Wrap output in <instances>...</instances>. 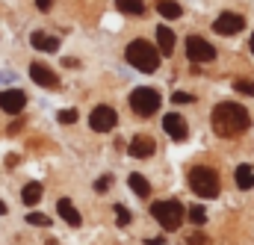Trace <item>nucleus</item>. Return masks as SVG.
<instances>
[{
	"instance_id": "obj_1",
	"label": "nucleus",
	"mask_w": 254,
	"mask_h": 245,
	"mask_svg": "<svg viewBox=\"0 0 254 245\" xmlns=\"http://www.w3.org/2000/svg\"><path fill=\"white\" fill-rule=\"evenodd\" d=\"M252 124L249 119V110L246 107H240V104H231V101H225V104H219L216 110H213V130L219 133V136H234V133H240V130H246Z\"/></svg>"
},
{
	"instance_id": "obj_2",
	"label": "nucleus",
	"mask_w": 254,
	"mask_h": 245,
	"mask_svg": "<svg viewBox=\"0 0 254 245\" xmlns=\"http://www.w3.org/2000/svg\"><path fill=\"white\" fill-rule=\"evenodd\" d=\"M125 57H127V62H130L136 71H142V74H154L157 65H160V54H157V48L148 45V42H142V39H136V42L127 45Z\"/></svg>"
},
{
	"instance_id": "obj_3",
	"label": "nucleus",
	"mask_w": 254,
	"mask_h": 245,
	"mask_svg": "<svg viewBox=\"0 0 254 245\" xmlns=\"http://www.w3.org/2000/svg\"><path fill=\"white\" fill-rule=\"evenodd\" d=\"M190 186L198 198H216L219 195V175L210 166H195L190 172Z\"/></svg>"
},
{
	"instance_id": "obj_4",
	"label": "nucleus",
	"mask_w": 254,
	"mask_h": 245,
	"mask_svg": "<svg viewBox=\"0 0 254 245\" xmlns=\"http://www.w3.org/2000/svg\"><path fill=\"white\" fill-rule=\"evenodd\" d=\"M151 216H154L166 231H178V228L184 225L187 210H184L181 201H157V204L151 207Z\"/></svg>"
},
{
	"instance_id": "obj_5",
	"label": "nucleus",
	"mask_w": 254,
	"mask_h": 245,
	"mask_svg": "<svg viewBox=\"0 0 254 245\" xmlns=\"http://www.w3.org/2000/svg\"><path fill=\"white\" fill-rule=\"evenodd\" d=\"M130 107H133V113H136V116L148 119V116H154V113L160 110V92H157V89L142 86V89H136V92L130 95Z\"/></svg>"
},
{
	"instance_id": "obj_6",
	"label": "nucleus",
	"mask_w": 254,
	"mask_h": 245,
	"mask_svg": "<svg viewBox=\"0 0 254 245\" xmlns=\"http://www.w3.org/2000/svg\"><path fill=\"white\" fill-rule=\"evenodd\" d=\"M119 122V116H116V110L113 107H107V104H101V107H95L92 110V116H89V127L92 130H98V133H110L113 127Z\"/></svg>"
},
{
	"instance_id": "obj_7",
	"label": "nucleus",
	"mask_w": 254,
	"mask_h": 245,
	"mask_svg": "<svg viewBox=\"0 0 254 245\" xmlns=\"http://www.w3.org/2000/svg\"><path fill=\"white\" fill-rule=\"evenodd\" d=\"M187 57L192 62H210L216 60V48L207 39H201V36H190L187 39Z\"/></svg>"
},
{
	"instance_id": "obj_8",
	"label": "nucleus",
	"mask_w": 254,
	"mask_h": 245,
	"mask_svg": "<svg viewBox=\"0 0 254 245\" xmlns=\"http://www.w3.org/2000/svg\"><path fill=\"white\" fill-rule=\"evenodd\" d=\"M246 27V18L240 15V12H222L216 21H213V30L219 33V36H234V33H240Z\"/></svg>"
},
{
	"instance_id": "obj_9",
	"label": "nucleus",
	"mask_w": 254,
	"mask_h": 245,
	"mask_svg": "<svg viewBox=\"0 0 254 245\" xmlns=\"http://www.w3.org/2000/svg\"><path fill=\"white\" fill-rule=\"evenodd\" d=\"M24 107H27V95H24L21 89H3V92H0V110H3V113L18 116Z\"/></svg>"
},
{
	"instance_id": "obj_10",
	"label": "nucleus",
	"mask_w": 254,
	"mask_h": 245,
	"mask_svg": "<svg viewBox=\"0 0 254 245\" xmlns=\"http://www.w3.org/2000/svg\"><path fill=\"white\" fill-rule=\"evenodd\" d=\"M163 130H166L172 139H178V142H184V139L190 136V127H187V122H184L181 113H169V116H163Z\"/></svg>"
},
{
	"instance_id": "obj_11",
	"label": "nucleus",
	"mask_w": 254,
	"mask_h": 245,
	"mask_svg": "<svg viewBox=\"0 0 254 245\" xmlns=\"http://www.w3.org/2000/svg\"><path fill=\"white\" fill-rule=\"evenodd\" d=\"M30 77H33V83H39V86H45V89H57V86H60L57 74H54L48 65H42V62H33V65H30Z\"/></svg>"
},
{
	"instance_id": "obj_12",
	"label": "nucleus",
	"mask_w": 254,
	"mask_h": 245,
	"mask_svg": "<svg viewBox=\"0 0 254 245\" xmlns=\"http://www.w3.org/2000/svg\"><path fill=\"white\" fill-rule=\"evenodd\" d=\"M157 151V145H154V139H148V136H133V142L127 145V154L133 157V160H145V157H151Z\"/></svg>"
},
{
	"instance_id": "obj_13",
	"label": "nucleus",
	"mask_w": 254,
	"mask_h": 245,
	"mask_svg": "<svg viewBox=\"0 0 254 245\" xmlns=\"http://www.w3.org/2000/svg\"><path fill=\"white\" fill-rule=\"evenodd\" d=\"M30 42H33L36 51H45V54H57V51H60V39H57V36H48V33H42V30H36V33L30 36Z\"/></svg>"
},
{
	"instance_id": "obj_14",
	"label": "nucleus",
	"mask_w": 254,
	"mask_h": 245,
	"mask_svg": "<svg viewBox=\"0 0 254 245\" xmlns=\"http://www.w3.org/2000/svg\"><path fill=\"white\" fill-rule=\"evenodd\" d=\"M172 51H175V33L160 24V27H157V54L172 57Z\"/></svg>"
},
{
	"instance_id": "obj_15",
	"label": "nucleus",
	"mask_w": 254,
	"mask_h": 245,
	"mask_svg": "<svg viewBox=\"0 0 254 245\" xmlns=\"http://www.w3.org/2000/svg\"><path fill=\"white\" fill-rule=\"evenodd\" d=\"M57 213L63 216L71 228H80V222H83V219H80V213L74 210V204H71L68 198H60V204H57Z\"/></svg>"
},
{
	"instance_id": "obj_16",
	"label": "nucleus",
	"mask_w": 254,
	"mask_h": 245,
	"mask_svg": "<svg viewBox=\"0 0 254 245\" xmlns=\"http://www.w3.org/2000/svg\"><path fill=\"white\" fill-rule=\"evenodd\" d=\"M237 186H240L243 192L254 189V166H249V163L237 166Z\"/></svg>"
},
{
	"instance_id": "obj_17",
	"label": "nucleus",
	"mask_w": 254,
	"mask_h": 245,
	"mask_svg": "<svg viewBox=\"0 0 254 245\" xmlns=\"http://www.w3.org/2000/svg\"><path fill=\"white\" fill-rule=\"evenodd\" d=\"M157 12H160V18H169V21H175V18L184 15L181 3H175V0H160V3H157Z\"/></svg>"
},
{
	"instance_id": "obj_18",
	"label": "nucleus",
	"mask_w": 254,
	"mask_h": 245,
	"mask_svg": "<svg viewBox=\"0 0 254 245\" xmlns=\"http://www.w3.org/2000/svg\"><path fill=\"white\" fill-rule=\"evenodd\" d=\"M42 192H45L42 184H27L24 186V192H21V201H24L27 207H36V204L42 201Z\"/></svg>"
},
{
	"instance_id": "obj_19",
	"label": "nucleus",
	"mask_w": 254,
	"mask_h": 245,
	"mask_svg": "<svg viewBox=\"0 0 254 245\" xmlns=\"http://www.w3.org/2000/svg\"><path fill=\"white\" fill-rule=\"evenodd\" d=\"M127 184H130V189H133V192H136L139 198H148V195H151V184H148V181H145L142 175H136V172H133V175L127 178Z\"/></svg>"
},
{
	"instance_id": "obj_20",
	"label": "nucleus",
	"mask_w": 254,
	"mask_h": 245,
	"mask_svg": "<svg viewBox=\"0 0 254 245\" xmlns=\"http://www.w3.org/2000/svg\"><path fill=\"white\" fill-rule=\"evenodd\" d=\"M116 9L125 12V15H142L145 12V3L142 0H116Z\"/></svg>"
},
{
	"instance_id": "obj_21",
	"label": "nucleus",
	"mask_w": 254,
	"mask_h": 245,
	"mask_svg": "<svg viewBox=\"0 0 254 245\" xmlns=\"http://www.w3.org/2000/svg\"><path fill=\"white\" fill-rule=\"evenodd\" d=\"M27 225H36V228H51V216H45V213H27Z\"/></svg>"
},
{
	"instance_id": "obj_22",
	"label": "nucleus",
	"mask_w": 254,
	"mask_h": 245,
	"mask_svg": "<svg viewBox=\"0 0 254 245\" xmlns=\"http://www.w3.org/2000/svg\"><path fill=\"white\" fill-rule=\"evenodd\" d=\"M187 216H190L192 225H204V222H207V210H204V207H190Z\"/></svg>"
},
{
	"instance_id": "obj_23",
	"label": "nucleus",
	"mask_w": 254,
	"mask_h": 245,
	"mask_svg": "<svg viewBox=\"0 0 254 245\" xmlns=\"http://www.w3.org/2000/svg\"><path fill=\"white\" fill-rule=\"evenodd\" d=\"M116 219H119V225H122V228L130 225V210H127L125 204H116Z\"/></svg>"
},
{
	"instance_id": "obj_24",
	"label": "nucleus",
	"mask_w": 254,
	"mask_h": 245,
	"mask_svg": "<svg viewBox=\"0 0 254 245\" xmlns=\"http://www.w3.org/2000/svg\"><path fill=\"white\" fill-rule=\"evenodd\" d=\"M234 89H237V92H243V95H254V83H249V80H237V83H234Z\"/></svg>"
},
{
	"instance_id": "obj_25",
	"label": "nucleus",
	"mask_w": 254,
	"mask_h": 245,
	"mask_svg": "<svg viewBox=\"0 0 254 245\" xmlns=\"http://www.w3.org/2000/svg\"><path fill=\"white\" fill-rule=\"evenodd\" d=\"M57 119H60L63 124H74V122H77V110H63Z\"/></svg>"
},
{
	"instance_id": "obj_26",
	"label": "nucleus",
	"mask_w": 254,
	"mask_h": 245,
	"mask_svg": "<svg viewBox=\"0 0 254 245\" xmlns=\"http://www.w3.org/2000/svg\"><path fill=\"white\" fill-rule=\"evenodd\" d=\"M172 101H175V104H192L195 98H192L190 92H175V95H172Z\"/></svg>"
},
{
	"instance_id": "obj_27",
	"label": "nucleus",
	"mask_w": 254,
	"mask_h": 245,
	"mask_svg": "<svg viewBox=\"0 0 254 245\" xmlns=\"http://www.w3.org/2000/svg\"><path fill=\"white\" fill-rule=\"evenodd\" d=\"M110 184H113V181H110V175H104V178L95 184V189H98V192H107V189H110Z\"/></svg>"
},
{
	"instance_id": "obj_28",
	"label": "nucleus",
	"mask_w": 254,
	"mask_h": 245,
	"mask_svg": "<svg viewBox=\"0 0 254 245\" xmlns=\"http://www.w3.org/2000/svg\"><path fill=\"white\" fill-rule=\"evenodd\" d=\"M36 6H39V9H42V12H48V9H51V6H54V0H36Z\"/></svg>"
},
{
	"instance_id": "obj_29",
	"label": "nucleus",
	"mask_w": 254,
	"mask_h": 245,
	"mask_svg": "<svg viewBox=\"0 0 254 245\" xmlns=\"http://www.w3.org/2000/svg\"><path fill=\"white\" fill-rule=\"evenodd\" d=\"M148 245H163V237H154V240H148Z\"/></svg>"
},
{
	"instance_id": "obj_30",
	"label": "nucleus",
	"mask_w": 254,
	"mask_h": 245,
	"mask_svg": "<svg viewBox=\"0 0 254 245\" xmlns=\"http://www.w3.org/2000/svg\"><path fill=\"white\" fill-rule=\"evenodd\" d=\"M3 213H6V204H3V201H0V216H3Z\"/></svg>"
},
{
	"instance_id": "obj_31",
	"label": "nucleus",
	"mask_w": 254,
	"mask_h": 245,
	"mask_svg": "<svg viewBox=\"0 0 254 245\" xmlns=\"http://www.w3.org/2000/svg\"><path fill=\"white\" fill-rule=\"evenodd\" d=\"M249 48H252V54H254V36H252V45H249Z\"/></svg>"
},
{
	"instance_id": "obj_32",
	"label": "nucleus",
	"mask_w": 254,
	"mask_h": 245,
	"mask_svg": "<svg viewBox=\"0 0 254 245\" xmlns=\"http://www.w3.org/2000/svg\"><path fill=\"white\" fill-rule=\"evenodd\" d=\"M48 245H60V243H57V240H51V243H48Z\"/></svg>"
}]
</instances>
